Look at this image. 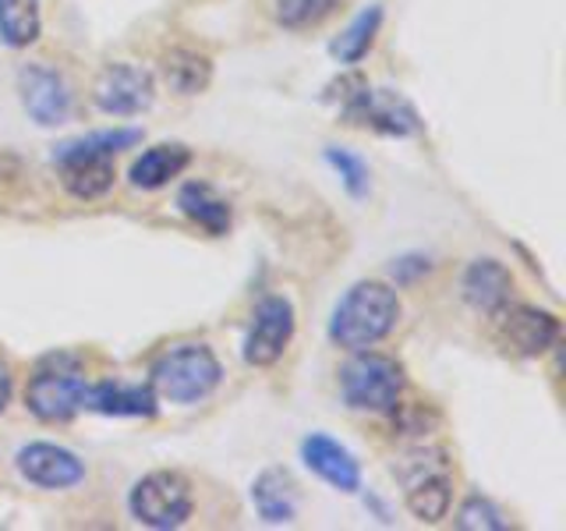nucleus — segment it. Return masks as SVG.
I'll use <instances>...</instances> for the list:
<instances>
[{"label": "nucleus", "mask_w": 566, "mask_h": 531, "mask_svg": "<svg viewBox=\"0 0 566 531\" xmlns=\"http://www.w3.org/2000/svg\"><path fill=\"white\" fill-rule=\"evenodd\" d=\"M400 312V294L389 283L361 280L336 301L329 315V341L344 351H368L397 330Z\"/></svg>", "instance_id": "obj_1"}, {"label": "nucleus", "mask_w": 566, "mask_h": 531, "mask_svg": "<svg viewBox=\"0 0 566 531\" xmlns=\"http://www.w3.org/2000/svg\"><path fill=\"white\" fill-rule=\"evenodd\" d=\"M223 383V365L206 341H177L164 347L149 365V386L159 400L202 404Z\"/></svg>", "instance_id": "obj_2"}, {"label": "nucleus", "mask_w": 566, "mask_h": 531, "mask_svg": "<svg viewBox=\"0 0 566 531\" xmlns=\"http://www.w3.org/2000/svg\"><path fill=\"white\" fill-rule=\"evenodd\" d=\"M354 358L340 368V397L354 412L365 415H394L403 389H407V376L403 365L397 358L379 351H350Z\"/></svg>", "instance_id": "obj_3"}, {"label": "nucleus", "mask_w": 566, "mask_h": 531, "mask_svg": "<svg viewBox=\"0 0 566 531\" xmlns=\"http://www.w3.org/2000/svg\"><path fill=\"white\" fill-rule=\"evenodd\" d=\"M403 482V503L421 524H436L453 507V478L447 454L439 447H418L403 457V465L394 468Z\"/></svg>", "instance_id": "obj_4"}, {"label": "nucleus", "mask_w": 566, "mask_h": 531, "mask_svg": "<svg viewBox=\"0 0 566 531\" xmlns=\"http://www.w3.org/2000/svg\"><path fill=\"white\" fill-rule=\"evenodd\" d=\"M191 510H195V492L181 471H149L128 492V513L142 528L153 531H170L188 524Z\"/></svg>", "instance_id": "obj_5"}, {"label": "nucleus", "mask_w": 566, "mask_h": 531, "mask_svg": "<svg viewBox=\"0 0 566 531\" xmlns=\"http://www.w3.org/2000/svg\"><path fill=\"white\" fill-rule=\"evenodd\" d=\"M354 93L340 96V111L350 124H361L389 138H411L421 132L418 111L394 88H371L361 79H350Z\"/></svg>", "instance_id": "obj_6"}, {"label": "nucleus", "mask_w": 566, "mask_h": 531, "mask_svg": "<svg viewBox=\"0 0 566 531\" xmlns=\"http://www.w3.org/2000/svg\"><path fill=\"white\" fill-rule=\"evenodd\" d=\"M85 397H88V379L78 368L57 365V358H53V368H40L25 386L29 415L46 425H61L82 415Z\"/></svg>", "instance_id": "obj_7"}, {"label": "nucleus", "mask_w": 566, "mask_h": 531, "mask_svg": "<svg viewBox=\"0 0 566 531\" xmlns=\"http://www.w3.org/2000/svg\"><path fill=\"white\" fill-rule=\"evenodd\" d=\"M18 96H22L25 114L40 124V128L67 124L71 111H75V93H71L67 79L46 61H32L18 71Z\"/></svg>", "instance_id": "obj_8"}, {"label": "nucleus", "mask_w": 566, "mask_h": 531, "mask_svg": "<svg viewBox=\"0 0 566 531\" xmlns=\"http://www.w3.org/2000/svg\"><path fill=\"white\" fill-rule=\"evenodd\" d=\"M153 100H156L153 71L128 61L106 64L93 85V103L106 117H138L142 111H149Z\"/></svg>", "instance_id": "obj_9"}, {"label": "nucleus", "mask_w": 566, "mask_h": 531, "mask_svg": "<svg viewBox=\"0 0 566 531\" xmlns=\"http://www.w3.org/2000/svg\"><path fill=\"white\" fill-rule=\"evenodd\" d=\"M294 305L283 294H270L259 301L252 326L244 336V362L252 368H270L283 358V351L294 341Z\"/></svg>", "instance_id": "obj_10"}, {"label": "nucleus", "mask_w": 566, "mask_h": 531, "mask_svg": "<svg viewBox=\"0 0 566 531\" xmlns=\"http://www.w3.org/2000/svg\"><path fill=\"white\" fill-rule=\"evenodd\" d=\"M14 468L29 486L50 489V492H64L85 482V460L75 450L57 447V442H43V439L18 447Z\"/></svg>", "instance_id": "obj_11"}, {"label": "nucleus", "mask_w": 566, "mask_h": 531, "mask_svg": "<svg viewBox=\"0 0 566 531\" xmlns=\"http://www.w3.org/2000/svg\"><path fill=\"white\" fill-rule=\"evenodd\" d=\"M495 326H500V341L506 351L521 354V358H542L545 351H553L559 344V319L545 309H535V305H506L492 315Z\"/></svg>", "instance_id": "obj_12"}, {"label": "nucleus", "mask_w": 566, "mask_h": 531, "mask_svg": "<svg viewBox=\"0 0 566 531\" xmlns=\"http://www.w3.org/2000/svg\"><path fill=\"white\" fill-rule=\"evenodd\" d=\"M301 460L305 468L323 478L326 486H333L336 492H358L361 489V465L340 439H333L326 433H312L301 439Z\"/></svg>", "instance_id": "obj_13"}, {"label": "nucleus", "mask_w": 566, "mask_h": 531, "mask_svg": "<svg viewBox=\"0 0 566 531\" xmlns=\"http://www.w3.org/2000/svg\"><path fill=\"white\" fill-rule=\"evenodd\" d=\"M85 412L103 418H153L159 412V397L149 383L142 386V383L103 379V383H88Z\"/></svg>", "instance_id": "obj_14"}, {"label": "nucleus", "mask_w": 566, "mask_h": 531, "mask_svg": "<svg viewBox=\"0 0 566 531\" xmlns=\"http://www.w3.org/2000/svg\"><path fill=\"white\" fill-rule=\"evenodd\" d=\"M460 294L474 312L495 315L513 298V273L500 259H474L460 277Z\"/></svg>", "instance_id": "obj_15"}, {"label": "nucleus", "mask_w": 566, "mask_h": 531, "mask_svg": "<svg viewBox=\"0 0 566 531\" xmlns=\"http://www.w3.org/2000/svg\"><path fill=\"white\" fill-rule=\"evenodd\" d=\"M252 503L265 524H291L297 518L301 496L287 468H265L252 482Z\"/></svg>", "instance_id": "obj_16"}, {"label": "nucleus", "mask_w": 566, "mask_h": 531, "mask_svg": "<svg viewBox=\"0 0 566 531\" xmlns=\"http://www.w3.org/2000/svg\"><path fill=\"white\" fill-rule=\"evenodd\" d=\"M191 167V149L181 146V142H159V146L142 153L132 170H128V181L138 191H159L167 188L174 177H181Z\"/></svg>", "instance_id": "obj_17"}, {"label": "nucleus", "mask_w": 566, "mask_h": 531, "mask_svg": "<svg viewBox=\"0 0 566 531\" xmlns=\"http://www.w3.org/2000/svg\"><path fill=\"white\" fill-rule=\"evenodd\" d=\"M177 209H181L195 227H202L209 238H223L230 230V217H234L230 202L206 181H188L177 191Z\"/></svg>", "instance_id": "obj_18"}, {"label": "nucleus", "mask_w": 566, "mask_h": 531, "mask_svg": "<svg viewBox=\"0 0 566 531\" xmlns=\"http://www.w3.org/2000/svg\"><path fill=\"white\" fill-rule=\"evenodd\" d=\"M61 170V185L71 199L78 202H96L103 199L106 191L114 188L117 181V170H114V159L96 156V159H67V164H57Z\"/></svg>", "instance_id": "obj_19"}, {"label": "nucleus", "mask_w": 566, "mask_h": 531, "mask_svg": "<svg viewBox=\"0 0 566 531\" xmlns=\"http://www.w3.org/2000/svg\"><path fill=\"white\" fill-rule=\"evenodd\" d=\"M159 75H164V82L174 88V93L199 96L212 82V61L191 46H174L164 53V61H159Z\"/></svg>", "instance_id": "obj_20"}, {"label": "nucleus", "mask_w": 566, "mask_h": 531, "mask_svg": "<svg viewBox=\"0 0 566 531\" xmlns=\"http://www.w3.org/2000/svg\"><path fill=\"white\" fill-rule=\"evenodd\" d=\"M138 142H142V132H138V128H106V132H88V135H82V138L61 142V146L53 149V164H67V159H96V156L114 159L117 153L138 146Z\"/></svg>", "instance_id": "obj_21"}, {"label": "nucleus", "mask_w": 566, "mask_h": 531, "mask_svg": "<svg viewBox=\"0 0 566 531\" xmlns=\"http://www.w3.org/2000/svg\"><path fill=\"white\" fill-rule=\"evenodd\" d=\"M43 35L40 0H0V43L25 50Z\"/></svg>", "instance_id": "obj_22"}, {"label": "nucleus", "mask_w": 566, "mask_h": 531, "mask_svg": "<svg viewBox=\"0 0 566 531\" xmlns=\"http://www.w3.org/2000/svg\"><path fill=\"white\" fill-rule=\"evenodd\" d=\"M379 29H382V4H371V8H365V11H361L358 18H354V22L329 43L333 61H340V64H361V61L368 58L371 43H376Z\"/></svg>", "instance_id": "obj_23"}, {"label": "nucleus", "mask_w": 566, "mask_h": 531, "mask_svg": "<svg viewBox=\"0 0 566 531\" xmlns=\"http://www.w3.org/2000/svg\"><path fill=\"white\" fill-rule=\"evenodd\" d=\"M336 8H340V0H276L273 18L287 32H308L323 25Z\"/></svg>", "instance_id": "obj_24"}, {"label": "nucleus", "mask_w": 566, "mask_h": 531, "mask_svg": "<svg viewBox=\"0 0 566 531\" xmlns=\"http://www.w3.org/2000/svg\"><path fill=\"white\" fill-rule=\"evenodd\" d=\"M326 164L336 170V177H340V185L347 188L350 199H365L368 188H371V170L368 164L350 149H340V146H326Z\"/></svg>", "instance_id": "obj_25"}, {"label": "nucleus", "mask_w": 566, "mask_h": 531, "mask_svg": "<svg viewBox=\"0 0 566 531\" xmlns=\"http://www.w3.org/2000/svg\"><path fill=\"white\" fill-rule=\"evenodd\" d=\"M457 528H464V531H503L506 518H503V510L495 507L492 500H485V496L474 492V496H468L464 503H460Z\"/></svg>", "instance_id": "obj_26"}, {"label": "nucleus", "mask_w": 566, "mask_h": 531, "mask_svg": "<svg viewBox=\"0 0 566 531\" xmlns=\"http://www.w3.org/2000/svg\"><path fill=\"white\" fill-rule=\"evenodd\" d=\"M11 394H14V379H11V368L0 362V415L8 412V404H11Z\"/></svg>", "instance_id": "obj_27"}]
</instances>
